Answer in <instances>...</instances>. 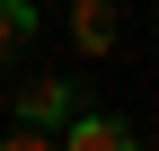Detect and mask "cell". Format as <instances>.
<instances>
[{"instance_id": "3957f363", "label": "cell", "mask_w": 159, "mask_h": 151, "mask_svg": "<svg viewBox=\"0 0 159 151\" xmlns=\"http://www.w3.org/2000/svg\"><path fill=\"white\" fill-rule=\"evenodd\" d=\"M71 36L80 53H115V0H71Z\"/></svg>"}, {"instance_id": "7a4b0ae2", "label": "cell", "mask_w": 159, "mask_h": 151, "mask_svg": "<svg viewBox=\"0 0 159 151\" xmlns=\"http://www.w3.org/2000/svg\"><path fill=\"white\" fill-rule=\"evenodd\" d=\"M71 116V80H27L18 89V124H62Z\"/></svg>"}, {"instance_id": "277c9868", "label": "cell", "mask_w": 159, "mask_h": 151, "mask_svg": "<svg viewBox=\"0 0 159 151\" xmlns=\"http://www.w3.org/2000/svg\"><path fill=\"white\" fill-rule=\"evenodd\" d=\"M27 27H35V9H27V0H0V62L27 45Z\"/></svg>"}, {"instance_id": "6da1fadb", "label": "cell", "mask_w": 159, "mask_h": 151, "mask_svg": "<svg viewBox=\"0 0 159 151\" xmlns=\"http://www.w3.org/2000/svg\"><path fill=\"white\" fill-rule=\"evenodd\" d=\"M53 142H71V151H133V124L124 116H62Z\"/></svg>"}]
</instances>
